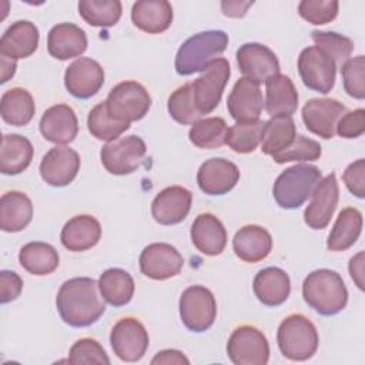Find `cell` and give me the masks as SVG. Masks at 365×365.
<instances>
[{
  "label": "cell",
  "mask_w": 365,
  "mask_h": 365,
  "mask_svg": "<svg viewBox=\"0 0 365 365\" xmlns=\"http://www.w3.org/2000/svg\"><path fill=\"white\" fill-rule=\"evenodd\" d=\"M151 364L155 365V364H190V359L181 352V351H177V349H164V351H160L157 352V355L151 359Z\"/></svg>",
  "instance_id": "51"
},
{
  "label": "cell",
  "mask_w": 365,
  "mask_h": 365,
  "mask_svg": "<svg viewBox=\"0 0 365 365\" xmlns=\"http://www.w3.org/2000/svg\"><path fill=\"white\" fill-rule=\"evenodd\" d=\"M173 7L167 0H140L133 4L131 20L148 34L165 31L173 23Z\"/></svg>",
  "instance_id": "30"
},
{
  "label": "cell",
  "mask_w": 365,
  "mask_h": 365,
  "mask_svg": "<svg viewBox=\"0 0 365 365\" xmlns=\"http://www.w3.org/2000/svg\"><path fill=\"white\" fill-rule=\"evenodd\" d=\"M87 128L93 137L103 141H113L130 128L128 123H121L110 117L106 101L96 104L87 117Z\"/></svg>",
  "instance_id": "42"
},
{
  "label": "cell",
  "mask_w": 365,
  "mask_h": 365,
  "mask_svg": "<svg viewBox=\"0 0 365 365\" xmlns=\"http://www.w3.org/2000/svg\"><path fill=\"white\" fill-rule=\"evenodd\" d=\"M232 250L240 259L245 262H258L269 255L272 250V237L261 225H244L232 238Z\"/></svg>",
  "instance_id": "28"
},
{
  "label": "cell",
  "mask_w": 365,
  "mask_h": 365,
  "mask_svg": "<svg viewBox=\"0 0 365 365\" xmlns=\"http://www.w3.org/2000/svg\"><path fill=\"white\" fill-rule=\"evenodd\" d=\"M36 111L33 96L21 87H14L3 93L0 100L1 118L11 125H27Z\"/></svg>",
  "instance_id": "35"
},
{
  "label": "cell",
  "mask_w": 365,
  "mask_h": 365,
  "mask_svg": "<svg viewBox=\"0 0 365 365\" xmlns=\"http://www.w3.org/2000/svg\"><path fill=\"white\" fill-rule=\"evenodd\" d=\"M302 297L315 312L331 317L346 307L348 289L336 271L321 268L305 277L302 282Z\"/></svg>",
  "instance_id": "2"
},
{
  "label": "cell",
  "mask_w": 365,
  "mask_h": 365,
  "mask_svg": "<svg viewBox=\"0 0 365 365\" xmlns=\"http://www.w3.org/2000/svg\"><path fill=\"white\" fill-rule=\"evenodd\" d=\"M230 76L231 67L228 60L217 57L207 64L201 76L192 83L194 100L201 114H210L217 108Z\"/></svg>",
  "instance_id": "10"
},
{
  "label": "cell",
  "mask_w": 365,
  "mask_h": 365,
  "mask_svg": "<svg viewBox=\"0 0 365 365\" xmlns=\"http://www.w3.org/2000/svg\"><path fill=\"white\" fill-rule=\"evenodd\" d=\"M265 121L255 120L247 123H235L228 128L225 144L238 154L252 153L262 140Z\"/></svg>",
  "instance_id": "40"
},
{
  "label": "cell",
  "mask_w": 365,
  "mask_h": 365,
  "mask_svg": "<svg viewBox=\"0 0 365 365\" xmlns=\"http://www.w3.org/2000/svg\"><path fill=\"white\" fill-rule=\"evenodd\" d=\"M341 74H342V83L344 88L348 96L364 100L365 98V57L356 56L352 58H348L341 66Z\"/></svg>",
  "instance_id": "45"
},
{
  "label": "cell",
  "mask_w": 365,
  "mask_h": 365,
  "mask_svg": "<svg viewBox=\"0 0 365 365\" xmlns=\"http://www.w3.org/2000/svg\"><path fill=\"white\" fill-rule=\"evenodd\" d=\"M0 66H1V80H0V83L4 84L6 81H9V78H11L14 76L16 60H10L7 57L0 56Z\"/></svg>",
  "instance_id": "54"
},
{
  "label": "cell",
  "mask_w": 365,
  "mask_h": 365,
  "mask_svg": "<svg viewBox=\"0 0 365 365\" xmlns=\"http://www.w3.org/2000/svg\"><path fill=\"white\" fill-rule=\"evenodd\" d=\"M190 235L194 247L204 255H220L227 245V230L211 212L197 215L191 225Z\"/></svg>",
  "instance_id": "24"
},
{
  "label": "cell",
  "mask_w": 365,
  "mask_h": 365,
  "mask_svg": "<svg viewBox=\"0 0 365 365\" xmlns=\"http://www.w3.org/2000/svg\"><path fill=\"white\" fill-rule=\"evenodd\" d=\"M78 170V153L66 145L50 148L40 163V175L51 187L68 185L77 177Z\"/></svg>",
  "instance_id": "18"
},
{
  "label": "cell",
  "mask_w": 365,
  "mask_h": 365,
  "mask_svg": "<svg viewBox=\"0 0 365 365\" xmlns=\"http://www.w3.org/2000/svg\"><path fill=\"white\" fill-rule=\"evenodd\" d=\"M23 289V279L14 271H0V302L7 304L14 301Z\"/></svg>",
  "instance_id": "50"
},
{
  "label": "cell",
  "mask_w": 365,
  "mask_h": 365,
  "mask_svg": "<svg viewBox=\"0 0 365 365\" xmlns=\"http://www.w3.org/2000/svg\"><path fill=\"white\" fill-rule=\"evenodd\" d=\"M252 289L259 302L267 307H278L288 299L291 281L284 269L278 267H267L255 275Z\"/></svg>",
  "instance_id": "29"
},
{
  "label": "cell",
  "mask_w": 365,
  "mask_h": 365,
  "mask_svg": "<svg viewBox=\"0 0 365 365\" xmlns=\"http://www.w3.org/2000/svg\"><path fill=\"white\" fill-rule=\"evenodd\" d=\"M298 73L305 87L328 94L335 84L336 63L317 46H309L299 53Z\"/></svg>",
  "instance_id": "11"
},
{
  "label": "cell",
  "mask_w": 365,
  "mask_h": 365,
  "mask_svg": "<svg viewBox=\"0 0 365 365\" xmlns=\"http://www.w3.org/2000/svg\"><path fill=\"white\" fill-rule=\"evenodd\" d=\"M339 187L335 173L321 178L312 192V200L304 211V221L312 230H324L338 205Z\"/></svg>",
  "instance_id": "15"
},
{
  "label": "cell",
  "mask_w": 365,
  "mask_h": 365,
  "mask_svg": "<svg viewBox=\"0 0 365 365\" xmlns=\"http://www.w3.org/2000/svg\"><path fill=\"white\" fill-rule=\"evenodd\" d=\"M228 34L222 30H207L187 38L175 56V71L180 76H191L202 71L210 61L225 51Z\"/></svg>",
  "instance_id": "3"
},
{
  "label": "cell",
  "mask_w": 365,
  "mask_h": 365,
  "mask_svg": "<svg viewBox=\"0 0 365 365\" xmlns=\"http://www.w3.org/2000/svg\"><path fill=\"white\" fill-rule=\"evenodd\" d=\"M295 137L297 128L291 117H271L269 121H265L261 151L272 157L288 148Z\"/></svg>",
  "instance_id": "37"
},
{
  "label": "cell",
  "mask_w": 365,
  "mask_h": 365,
  "mask_svg": "<svg viewBox=\"0 0 365 365\" xmlns=\"http://www.w3.org/2000/svg\"><path fill=\"white\" fill-rule=\"evenodd\" d=\"M20 265L33 275H48L51 274L60 262L57 250L41 241H33L21 247L19 252Z\"/></svg>",
  "instance_id": "36"
},
{
  "label": "cell",
  "mask_w": 365,
  "mask_h": 365,
  "mask_svg": "<svg viewBox=\"0 0 365 365\" xmlns=\"http://www.w3.org/2000/svg\"><path fill=\"white\" fill-rule=\"evenodd\" d=\"M238 68L245 78L257 84L279 74V61L275 53L259 43H245L237 50Z\"/></svg>",
  "instance_id": "14"
},
{
  "label": "cell",
  "mask_w": 365,
  "mask_h": 365,
  "mask_svg": "<svg viewBox=\"0 0 365 365\" xmlns=\"http://www.w3.org/2000/svg\"><path fill=\"white\" fill-rule=\"evenodd\" d=\"M192 194L181 185L161 190L151 202V215L161 225H174L185 220L191 210Z\"/></svg>",
  "instance_id": "19"
},
{
  "label": "cell",
  "mask_w": 365,
  "mask_h": 365,
  "mask_svg": "<svg viewBox=\"0 0 365 365\" xmlns=\"http://www.w3.org/2000/svg\"><path fill=\"white\" fill-rule=\"evenodd\" d=\"M180 318L187 329L204 332L210 329L217 317V302L214 294L202 285L185 288L178 302Z\"/></svg>",
  "instance_id": "7"
},
{
  "label": "cell",
  "mask_w": 365,
  "mask_h": 365,
  "mask_svg": "<svg viewBox=\"0 0 365 365\" xmlns=\"http://www.w3.org/2000/svg\"><path fill=\"white\" fill-rule=\"evenodd\" d=\"M101 238V225L97 218L81 214L70 218L60 232L64 248L73 252H81L93 248Z\"/></svg>",
  "instance_id": "26"
},
{
  "label": "cell",
  "mask_w": 365,
  "mask_h": 365,
  "mask_svg": "<svg viewBox=\"0 0 365 365\" xmlns=\"http://www.w3.org/2000/svg\"><path fill=\"white\" fill-rule=\"evenodd\" d=\"M240 180L238 167L225 158H210L197 171V182L208 195H222L231 191Z\"/></svg>",
  "instance_id": "21"
},
{
  "label": "cell",
  "mask_w": 365,
  "mask_h": 365,
  "mask_svg": "<svg viewBox=\"0 0 365 365\" xmlns=\"http://www.w3.org/2000/svg\"><path fill=\"white\" fill-rule=\"evenodd\" d=\"M47 50L57 60L78 57L87 50V34L73 23L56 24L48 31Z\"/></svg>",
  "instance_id": "27"
},
{
  "label": "cell",
  "mask_w": 365,
  "mask_h": 365,
  "mask_svg": "<svg viewBox=\"0 0 365 365\" xmlns=\"http://www.w3.org/2000/svg\"><path fill=\"white\" fill-rule=\"evenodd\" d=\"M111 118L121 123L141 120L151 107V97L147 88L134 80L121 81L111 88L106 100Z\"/></svg>",
  "instance_id": "6"
},
{
  "label": "cell",
  "mask_w": 365,
  "mask_h": 365,
  "mask_svg": "<svg viewBox=\"0 0 365 365\" xmlns=\"http://www.w3.org/2000/svg\"><path fill=\"white\" fill-rule=\"evenodd\" d=\"M38 128L47 141L64 145L76 138L78 121L70 106L56 104L43 113Z\"/></svg>",
  "instance_id": "22"
},
{
  "label": "cell",
  "mask_w": 365,
  "mask_h": 365,
  "mask_svg": "<svg viewBox=\"0 0 365 365\" xmlns=\"http://www.w3.org/2000/svg\"><path fill=\"white\" fill-rule=\"evenodd\" d=\"M227 108L237 123L259 120L264 108V97L259 84L241 77L234 84L227 98Z\"/></svg>",
  "instance_id": "20"
},
{
  "label": "cell",
  "mask_w": 365,
  "mask_h": 365,
  "mask_svg": "<svg viewBox=\"0 0 365 365\" xmlns=\"http://www.w3.org/2000/svg\"><path fill=\"white\" fill-rule=\"evenodd\" d=\"M252 6V1H222V13L228 17H242L245 16L248 7Z\"/></svg>",
  "instance_id": "53"
},
{
  "label": "cell",
  "mask_w": 365,
  "mask_h": 365,
  "mask_svg": "<svg viewBox=\"0 0 365 365\" xmlns=\"http://www.w3.org/2000/svg\"><path fill=\"white\" fill-rule=\"evenodd\" d=\"M342 180L352 195H355L356 198H364L365 197V160L359 158L351 163L345 168L342 174Z\"/></svg>",
  "instance_id": "49"
},
{
  "label": "cell",
  "mask_w": 365,
  "mask_h": 365,
  "mask_svg": "<svg viewBox=\"0 0 365 365\" xmlns=\"http://www.w3.org/2000/svg\"><path fill=\"white\" fill-rule=\"evenodd\" d=\"M264 106L271 117H291L298 108V91L285 74H275L265 81Z\"/></svg>",
  "instance_id": "25"
},
{
  "label": "cell",
  "mask_w": 365,
  "mask_h": 365,
  "mask_svg": "<svg viewBox=\"0 0 365 365\" xmlns=\"http://www.w3.org/2000/svg\"><path fill=\"white\" fill-rule=\"evenodd\" d=\"M123 6L118 0H80L78 14L93 27H111L121 17Z\"/></svg>",
  "instance_id": "39"
},
{
  "label": "cell",
  "mask_w": 365,
  "mask_h": 365,
  "mask_svg": "<svg viewBox=\"0 0 365 365\" xmlns=\"http://www.w3.org/2000/svg\"><path fill=\"white\" fill-rule=\"evenodd\" d=\"M110 344L114 354L124 362L140 361L150 344L145 327L133 317L118 319L111 328Z\"/></svg>",
  "instance_id": "12"
},
{
  "label": "cell",
  "mask_w": 365,
  "mask_h": 365,
  "mask_svg": "<svg viewBox=\"0 0 365 365\" xmlns=\"http://www.w3.org/2000/svg\"><path fill=\"white\" fill-rule=\"evenodd\" d=\"M141 272L155 281H164L180 274L184 258L175 247L167 242L147 245L138 258Z\"/></svg>",
  "instance_id": "13"
},
{
  "label": "cell",
  "mask_w": 365,
  "mask_h": 365,
  "mask_svg": "<svg viewBox=\"0 0 365 365\" xmlns=\"http://www.w3.org/2000/svg\"><path fill=\"white\" fill-rule=\"evenodd\" d=\"M346 111L336 98H311L302 107V121L315 135L329 140L335 135L338 120Z\"/></svg>",
  "instance_id": "17"
},
{
  "label": "cell",
  "mask_w": 365,
  "mask_h": 365,
  "mask_svg": "<svg viewBox=\"0 0 365 365\" xmlns=\"http://www.w3.org/2000/svg\"><path fill=\"white\" fill-rule=\"evenodd\" d=\"M68 364H110L104 348L93 338H81L76 341L68 352Z\"/></svg>",
  "instance_id": "46"
},
{
  "label": "cell",
  "mask_w": 365,
  "mask_h": 365,
  "mask_svg": "<svg viewBox=\"0 0 365 365\" xmlns=\"http://www.w3.org/2000/svg\"><path fill=\"white\" fill-rule=\"evenodd\" d=\"M311 38L318 48H321L327 56H329L335 63H344L348 60L354 50V41L335 31H319L312 30Z\"/></svg>",
  "instance_id": "43"
},
{
  "label": "cell",
  "mask_w": 365,
  "mask_h": 365,
  "mask_svg": "<svg viewBox=\"0 0 365 365\" xmlns=\"http://www.w3.org/2000/svg\"><path fill=\"white\" fill-rule=\"evenodd\" d=\"M281 354L291 361H307L318 349L319 336L315 325L302 314H291L282 319L277 331Z\"/></svg>",
  "instance_id": "5"
},
{
  "label": "cell",
  "mask_w": 365,
  "mask_h": 365,
  "mask_svg": "<svg viewBox=\"0 0 365 365\" xmlns=\"http://www.w3.org/2000/svg\"><path fill=\"white\" fill-rule=\"evenodd\" d=\"M361 231L362 214L354 207H346L336 217L327 240V248L334 252L345 251L356 242Z\"/></svg>",
  "instance_id": "33"
},
{
  "label": "cell",
  "mask_w": 365,
  "mask_h": 365,
  "mask_svg": "<svg viewBox=\"0 0 365 365\" xmlns=\"http://www.w3.org/2000/svg\"><path fill=\"white\" fill-rule=\"evenodd\" d=\"M98 288L107 304L113 307H123L133 299L135 284L125 269L108 268L100 275Z\"/></svg>",
  "instance_id": "34"
},
{
  "label": "cell",
  "mask_w": 365,
  "mask_h": 365,
  "mask_svg": "<svg viewBox=\"0 0 365 365\" xmlns=\"http://www.w3.org/2000/svg\"><path fill=\"white\" fill-rule=\"evenodd\" d=\"M167 110L177 123L182 125L194 124L195 121L201 120V113L197 108L194 100V88L192 83H187L175 88L167 101Z\"/></svg>",
  "instance_id": "41"
},
{
  "label": "cell",
  "mask_w": 365,
  "mask_h": 365,
  "mask_svg": "<svg viewBox=\"0 0 365 365\" xmlns=\"http://www.w3.org/2000/svg\"><path fill=\"white\" fill-rule=\"evenodd\" d=\"M336 0H302L298 4L299 16L311 24H327L338 16Z\"/></svg>",
  "instance_id": "47"
},
{
  "label": "cell",
  "mask_w": 365,
  "mask_h": 365,
  "mask_svg": "<svg viewBox=\"0 0 365 365\" xmlns=\"http://www.w3.org/2000/svg\"><path fill=\"white\" fill-rule=\"evenodd\" d=\"M335 133L342 138H358L365 133V110L356 108L345 113L336 123Z\"/></svg>",
  "instance_id": "48"
},
{
  "label": "cell",
  "mask_w": 365,
  "mask_h": 365,
  "mask_svg": "<svg viewBox=\"0 0 365 365\" xmlns=\"http://www.w3.org/2000/svg\"><path fill=\"white\" fill-rule=\"evenodd\" d=\"M227 354L235 365H265L269 359V344L258 328L241 325L230 335Z\"/></svg>",
  "instance_id": "9"
},
{
  "label": "cell",
  "mask_w": 365,
  "mask_h": 365,
  "mask_svg": "<svg viewBox=\"0 0 365 365\" xmlns=\"http://www.w3.org/2000/svg\"><path fill=\"white\" fill-rule=\"evenodd\" d=\"M56 307L61 319L74 328L90 327L106 312L98 282L88 277L64 281L57 292Z\"/></svg>",
  "instance_id": "1"
},
{
  "label": "cell",
  "mask_w": 365,
  "mask_h": 365,
  "mask_svg": "<svg viewBox=\"0 0 365 365\" xmlns=\"http://www.w3.org/2000/svg\"><path fill=\"white\" fill-rule=\"evenodd\" d=\"M38 29L29 20L14 21L0 38V56L10 60L30 57L38 47Z\"/></svg>",
  "instance_id": "23"
},
{
  "label": "cell",
  "mask_w": 365,
  "mask_h": 365,
  "mask_svg": "<svg viewBox=\"0 0 365 365\" xmlns=\"http://www.w3.org/2000/svg\"><path fill=\"white\" fill-rule=\"evenodd\" d=\"M228 127L224 118L221 117H208L195 121L190 131V141L202 150H214L220 148L225 144Z\"/></svg>",
  "instance_id": "38"
},
{
  "label": "cell",
  "mask_w": 365,
  "mask_h": 365,
  "mask_svg": "<svg viewBox=\"0 0 365 365\" xmlns=\"http://www.w3.org/2000/svg\"><path fill=\"white\" fill-rule=\"evenodd\" d=\"M321 178V170L315 165L295 164L288 167L277 177L274 182V200L281 208H298L312 195Z\"/></svg>",
  "instance_id": "4"
},
{
  "label": "cell",
  "mask_w": 365,
  "mask_h": 365,
  "mask_svg": "<svg viewBox=\"0 0 365 365\" xmlns=\"http://www.w3.org/2000/svg\"><path fill=\"white\" fill-rule=\"evenodd\" d=\"M33 218V202L21 191H7L0 198V228L4 232L24 230Z\"/></svg>",
  "instance_id": "31"
},
{
  "label": "cell",
  "mask_w": 365,
  "mask_h": 365,
  "mask_svg": "<svg viewBox=\"0 0 365 365\" xmlns=\"http://www.w3.org/2000/svg\"><path fill=\"white\" fill-rule=\"evenodd\" d=\"M33 153V145L24 135L4 134L0 148V171L6 175L20 174L30 165Z\"/></svg>",
  "instance_id": "32"
},
{
  "label": "cell",
  "mask_w": 365,
  "mask_h": 365,
  "mask_svg": "<svg viewBox=\"0 0 365 365\" xmlns=\"http://www.w3.org/2000/svg\"><path fill=\"white\" fill-rule=\"evenodd\" d=\"M322 150L318 141L305 135H297L292 144L284 151L272 155V160L278 164L291 161H315L321 157Z\"/></svg>",
  "instance_id": "44"
},
{
  "label": "cell",
  "mask_w": 365,
  "mask_h": 365,
  "mask_svg": "<svg viewBox=\"0 0 365 365\" xmlns=\"http://www.w3.org/2000/svg\"><path fill=\"white\" fill-rule=\"evenodd\" d=\"M349 274L351 278L355 281L356 287L362 291L364 289V252H358L349 261Z\"/></svg>",
  "instance_id": "52"
},
{
  "label": "cell",
  "mask_w": 365,
  "mask_h": 365,
  "mask_svg": "<svg viewBox=\"0 0 365 365\" xmlns=\"http://www.w3.org/2000/svg\"><path fill=\"white\" fill-rule=\"evenodd\" d=\"M104 84V70L98 61L90 57L74 60L64 73V86L76 98H90Z\"/></svg>",
  "instance_id": "16"
},
{
  "label": "cell",
  "mask_w": 365,
  "mask_h": 365,
  "mask_svg": "<svg viewBox=\"0 0 365 365\" xmlns=\"http://www.w3.org/2000/svg\"><path fill=\"white\" fill-rule=\"evenodd\" d=\"M147 154V145L138 135L118 137L100 151L101 164L114 175H125L134 173L143 163Z\"/></svg>",
  "instance_id": "8"
}]
</instances>
